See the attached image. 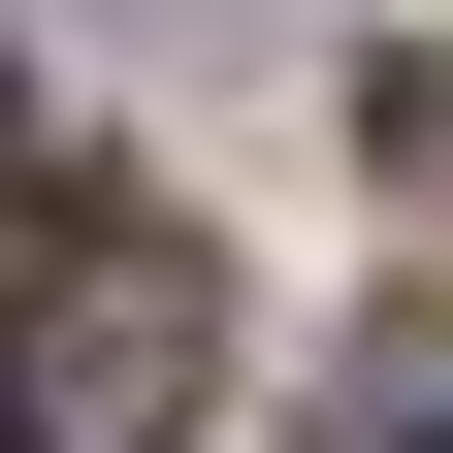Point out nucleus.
<instances>
[{"mask_svg":"<svg viewBox=\"0 0 453 453\" xmlns=\"http://www.w3.org/2000/svg\"><path fill=\"white\" fill-rule=\"evenodd\" d=\"M195 388H226V259L162 195H97V226L0 259V453H195Z\"/></svg>","mask_w":453,"mask_h":453,"instance_id":"nucleus-1","label":"nucleus"},{"mask_svg":"<svg viewBox=\"0 0 453 453\" xmlns=\"http://www.w3.org/2000/svg\"><path fill=\"white\" fill-rule=\"evenodd\" d=\"M0 195H33V97H0Z\"/></svg>","mask_w":453,"mask_h":453,"instance_id":"nucleus-2","label":"nucleus"}]
</instances>
